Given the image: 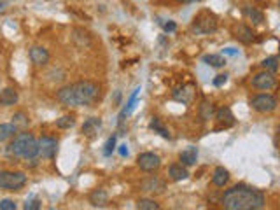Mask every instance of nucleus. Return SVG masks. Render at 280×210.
<instances>
[{"label": "nucleus", "mask_w": 280, "mask_h": 210, "mask_svg": "<svg viewBox=\"0 0 280 210\" xmlns=\"http://www.w3.org/2000/svg\"><path fill=\"white\" fill-rule=\"evenodd\" d=\"M226 83H228V75H226V74H221V75H217V77L214 79V86H215V88L224 86Z\"/></svg>", "instance_id": "nucleus-32"}, {"label": "nucleus", "mask_w": 280, "mask_h": 210, "mask_svg": "<svg viewBox=\"0 0 280 210\" xmlns=\"http://www.w3.org/2000/svg\"><path fill=\"white\" fill-rule=\"evenodd\" d=\"M4 0H0V13H2V11H4Z\"/></svg>", "instance_id": "nucleus-37"}, {"label": "nucleus", "mask_w": 280, "mask_h": 210, "mask_svg": "<svg viewBox=\"0 0 280 210\" xmlns=\"http://www.w3.org/2000/svg\"><path fill=\"white\" fill-rule=\"evenodd\" d=\"M119 154H121L122 158H124V156H128V147H126V144L119 145Z\"/></svg>", "instance_id": "nucleus-34"}, {"label": "nucleus", "mask_w": 280, "mask_h": 210, "mask_svg": "<svg viewBox=\"0 0 280 210\" xmlns=\"http://www.w3.org/2000/svg\"><path fill=\"white\" fill-rule=\"evenodd\" d=\"M215 119H217L219 126L221 128H229L235 124V116H233L231 109L229 107H223L215 112Z\"/></svg>", "instance_id": "nucleus-11"}, {"label": "nucleus", "mask_w": 280, "mask_h": 210, "mask_svg": "<svg viewBox=\"0 0 280 210\" xmlns=\"http://www.w3.org/2000/svg\"><path fill=\"white\" fill-rule=\"evenodd\" d=\"M191 30L192 34L196 35L212 34V32L217 30V18L212 13H209V11H203V13H200L194 18V21H192L191 25Z\"/></svg>", "instance_id": "nucleus-4"}, {"label": "nucleus", "mask_w": 280, "mask_h": 210, "mask_svg": "<svg viewBox=\"0 0 280 210\" xmlns=\"http://www.w3.org/2000/svg\"><path fill=\"white\" fill-rule=\"evenodd\" d=\"M179 2H182V4H191V2H196V0H179Z\"/></svg>", "instance_id": "nucleus-36"}, {"label": "nucleus", "mask_w": 280, "mask_h": 210, "mask_svg": "<svg viewBox=\"0 0 280 210\" xmlns=\"http://www.w3.org/2000/svg\"><path fill=\"white\" fill-rule=\"evenodd\" d=\"M179 159H180V163H182L184 166L194 165V163H196V159H198V149L196 147L184 149L182 153L179 154Z\"/></svg>", "instance_id": "nucleus-18"}, {"label": "nucleus", "mask_w": 280, "mask_h": 210, "mask_svg": "<svg viewBox=\"0 0 280 210\" xmlns=\"http://www.w3.org/2000/svg\"><path fill=\"white\" fill-rule=\"evenodd\" d=\"M137 209H140V210H158V209H159V205H158L154 200H149V198H140V200L137 201Z\"/></svg>", "instance_id": "nucleus-26"}, {"label": "nucleus", "mask_w": 280, "mask_h": 210, "mask_svg": "<svg viewBox=\"0 0 280 210\" xmlns=\"http://www.w3.org/2000/svg\"><path fill=\"white\" fill-rule=\"evenodd\" d=\"M18 91L13 89V88H4L2 91H0V105L2 107H11V105L18 104Z\"/></svg>", "instance_id": "nucleus-14"}, {"label": "nucleus", "mask_w": 280, "mask_h": 210, "mask_svg": "<svg viewBox=\"0 0 280 210\" xmlns=\"http://www.w3.org/2000/svg\"><path fill=\"white\" fill-rule=\"evenodd\" d=\"M114 149H116V135H112L109 140H107V144H105V147H104V156L105 158L112 156Z\"/></svg>", "instance_id": "nucleus-29"}, {"label": "nucleus", "mask_w": 280, "mask_h": 210, "mask_svg": "<svg viewBox=\"0 0 280 210\" xmlns=\"http://www.w3.org/2000/svg\"><path fill=\"white\" fill-rule=\"evenodd\" d=\"M0 210H16V203L13 200H0Z\"/></svg>", "instance_id": "nucleus-30"}, {"label": "nucleus", "mask_w": 280, "mask_h": 210, "mask_svg": "<svg viewBox=\"0 0 280 210\" xmlns=\"http://www.w3.org/2000/svg\"><path fill=\"white\" fill-rule=\"evenodd\" d=\"M100 128H102V119L100 118H89V119H86L83 124V135H86L91 139V137H95L96 133H98Z\"/></svg>", "instance_id": "nucleus-13"}, {"label": "nucleus", "mask_w": 280, "mask_h": 210, "mask_svg": "<svg viewBox=\"0 0 280 210\" xmlns=\"http://www.w3.org/2000/svg\"><path fill=\"white\" fill-rule=\"evenodd\" d=\"M40 209V201L39 200H26L25 203V210H39Z\"/></svg>", "instance_id": "nucleus-31"}, {"label": "nucleus", "mask_w": 280, "mask_h": 210, "mask_svg": "<svg viewBox=\"0 0 280 210\" xmlns=\"http://www.w3.org/2000/svg\"><path fill=\"white\" fill-rule=\"evenodd\" d=\"M223 54H231V56H235V54H238V51H236V49H233V48H228V49H224V51H223Z\"/></svg>", "instance_id": "nucleus-35"}, {"label": "nucleus", "mask_w": 280, "mask_h": 210, "mask_svg": "<svg viewBox=\"0 0 280 210\" xmlns=\"http://www.w3.org/2000/svg\"><path fill=\"white\" fill-rule=\"evenodd\" d=\"M275 84L277 77L270 70H262V72H259V74H256L252 77V86L256 89H261V91H268L271 88H275Z\"/></svg>", "instance_id": "nucleus-7"}, {"label": "nucleus", "mask_w": 280, "mask_h": 210, "mask_svg": "<svg viewBox=\"0 0 280 210\" xmlns=\"http://www.w3.org/2000/svg\"><path fill=\"white\" fill-rule=\"evenodd\" d=\"M149 128L154 131V133H158V135H161L163 139H170V133H168V130H166L165 126L161 124V121L158 118H153L151 119V122H149Z\"/></svg>", "instance_id": "nucleus-22"}, {"label": "nucleus", "mask_w": 280, "mask_h": 210, "mask_svg": "<svg viewBox=\"0 0 280 210\" xmlns=\"http://www.w3.org/2000/svg\"><path fill=\"white\" fill-rule=\"evenodd\" d=\"M228 180H229V172H228L224 166H217L214 170V175H212V182H214V186L224 188L228 184Z\"/></svg>", "instance_id": "nucleus-16"}, {"label": "nucleus", "mask_w": 280, "mask_h": 210, "mask_svg": "<svg viewBox=\"0 0 280 210\" xmlns=\"http://www.w3.org/2000/svg\"><path fill=\"white\" fill-rule=\"evenodd\" d=\"M26 184V175L23 172H0V189L19 191Z\"/></svg>", "instance_id": "nucleus-5"}, {"label": "nucleus", "mask_w": 280, "mask_h": 210, "mask_svg": "<svg viewBox=\"0 0 280 210\" xmlns=\"http://www.w3.org/2000/svg\"><path fill=\"white\" fill-rule=\"evenodd\" d=\"M264 194L250 186H235L228 189L221 198L224 209L228 210H259L264 207Z\"/></svg>", "instance_id": "nucleus-1"}, {"label": "nucleus", "mask_w": 280, "mask_h": 210, "mask_svg": "<svg viewBox=\"0 0 280 210\" xmlns=\"http://www.w3.org/2000/svg\"><path fill=\"white\" fill-rule=\"evenodd\" d=\"M28 122H30V119L26 118L25 112H16L13 116V124L16 126V130H19V128H26L28 126Z\"/></svg>", "instance_id": "nucleus-25"}, {"label": "nucleus", "mask_w": 280, "mask_h": 210, "mask_svg": "<svg viewBox=\"0 0 280 210\" xmlns=\"http://www.w3.org/2000/svg\"><path fill=\"white\" fill-rule=\"evenodd\" d=\"M142 189L149 192H163L165 184L159 179H156V177H149V179H145L144 182H142Z\"/></svg>", "instance_id": "nucleus-19"}, {"label": "nucleus", "mask_w": 280, "mask_h": 210, "mask_svg": "<svg viewBox=\"0 0 280 210\" xmlns=\"http://www.w3.org/2000/svg\"><path fill=\"white\" fill-rule=\"evenodd\" d=\"M9 154L21 159H34L39 154V147H37V140L30 135V133H19L16 139L9 145Z\"/></svg>", "instance_id": "nucleus-3"}, {"label": "nucleus", "mask_w": 280, "mask_h": 210, "mask_svg": "<svg viewBox=\"0 0 280 210\" xmlns=\"http://www.w3.org/2000/svg\"><path fill=\"white\" fill-rule=\"evenodd\" d=\"M235 37L240 42H244V44H250L254 40V32H252V28L250 26H247V25H236L235 26Z\"/></svg>", "instance_id": "nucleus-12"}, {"label": "nucleus", "mask_w": 280, "mask_h": 210, "mask_svg": "<svg viewBox=\"0 0 280 210\" xmlns=\"http://www.w3.org/2000/svg\"><path fill=\"white\" fill-rule=\"evenodd\" d=\"M250 107L261 114L273 112L277 109V98L271 95H258L250 100Z\"/></svg>", "instance_id": "nucleus-6"}, {"label": "nucleus", "mask_w": 280, "mask_h": 210, "mask_svg": "<svg viewBox=\"0 0 280 210\" xmlns=\"http://www.w3.org/2000/svg\"><path fill=\"white\" fill-rule=\"evenodd\" d=\"M98 95H100L98 84L91 81H79L58 89L56 98L67 107H83V105H91L98 98Z\"/></svg>", "instance_id": "nucleus-2"}, {"label": "nucleus", "mask_w": 280, "mask_h": 210, "mask_svg": "<svg viewBox=\"0 0 280 210\" xmlns=\"http://www.w3.org/2000/svg\"><path fill=\"white\" fill-rule=\"evenodd\" d=\"M168 175H170L174 180H186L189 177V172L182 163H174V165H170V168H168Z\"/></svg>", "instance_id": "nucleus-15"}, {"label": "nucleus", "mask_w": 280, "mask_h": 210, "mask_svg": "<svg viewBox=\"0 0 280 210\" xmlns=\"http://www.w3.org/2000/svg\"><path fill=\"white\" fill-rule=\"evenodd\" d=\"M107 201H109V196H107V192L104 189H96V191H93L89 194V203L93 207H104Z\"/></svg>", "instance_id": "nucleus-20"}, {"label": "nucleus", "mask_w": 280, "mask_h": 210, "mask_svg": "<svg viewBox=\"0 0 280 210\" xmlns=\"http://www.w3.org/2000/svg\"><path fill=\"white\" fill-rule=\"evenodd\" d=\"M163 30H165L166 34H172V32L177 30V25H175L174 21H168V23H165V25H163Z\"/></svg>", "instance_id": "nucleus-33"}, {"label": "nucleus", "mask_w": 280, "mask_h": 210, "mask_svg": "<svg viewBox=\"0 0 280 210\" xmlns=\"http://www.w3.org/2000/svg\"><path fill=\"white\" fill-rule=\"evenodd\" d=\"M37 147H39V154L46 159H52L58 151V142L52 137H40L37 140Z\"/></svg>", "instance_id": "nucleus-9"}, {"label": "nucleus", "mask_w": 280, "mask_h": 210, "mask_svg": "<svg viewBox=\"0 0 280 210\" xmlns=\"http://www.w3.org/2000/svg\"><path fill=\"white\" fill-rule=\"evenodd\" d=\"M16 126H14L13 122L11 124H0V142H5L7 139H11V137H14V133H16Z\"/></svg>", "instance_id": "nucleus-23"}, {"label": "nucleus", "mask_w": 280, "mask_h": 210, "mask_svg": "<svg viewBox=\"0 0 280 210\" xmlns=\"http://www.w3.org/2000/svg\"><path fill=\"white\" fill-rule=\"evenodd\" d=\"M30 60H32V63L37 67L48 65V61H49L48 49L42 48V46H34V48L30 49Z\"/></svg>", "instance_id": "nucleus-10"}, {"label": "nucleus", "mask_w": 280, "mask_h": 210, "mask_svg": "<svg viewBox=\"0 0 280 210\" xmlns=\"http://www.w3.org/2000/svg\"><path fill=\"white\" fill-rule=\"evenodd\" d=\"M261 67L264 70H270V72H273V74H275L277 70H279V56L264 58V60L261 61Z\"/></svg>", "instance_id": "nucleus-24"}, {"label": "nucleus", "mask_w": 280, "mask_h": 210, "mask_svg": "<svg viewBox=\"0 0 280 210\" xmlns=\"http://www.w3.org/2000/svg\"><path fill=\"white\" fill-rule=\"evenodd\" d=\"M215 114V109H214V105L209 104V102H203L200 107V116L203 119H210L212 116Z\"/></svg>", "instance_id": "nucleus-27"}, {"label": "nucleus", "mask_w": 280, "mask_h": 210, "mask_svg": "<svg viewBox=\"0 0 280 210\" xmlns=\"http://www.w3.org/2000/svg\"><path fill=\"white\" fill-rule=\"evenodd\" d=\"M75 124V119L74 116H63V118H60L56 121V126L60 128V130H67V128H72Z\"/></svg>", "instance_id": "nucleus-28"}, {"label": "nucleus", "mask_w": 280, "mask_h": 210, "mask_svg": "<svg viewBox=\"0 0 280 210\" xmlns=\"http://www.w3.org/2000/svg\"><path fill=\"white\" fill-rule=\"evenodd\" d=\"M242 13H244V16L247 18V19H250L254 25H261V23L264 21V14H262L261 11H259V9H256V7L245 5V7L242 9Z\"/></svg>", "instance_id": "nucleus-17"}, {"label": "nucleus", "mask_w": 280, "mask_h": 210, "mask_svg": "<svg viewBox=\"0 0 280 210\" xmlns=\"http://www.w3.org/2000/svg\"><path fill=\"white\" fill-rule=\"evenodd\" d=\"M137 165L142 172H154L161 166V159L154 153H142L137 158Z\"/></svg>", "instance_id": "nucleus-8"}, {"label": "nucleus", "mask_w": 280, "mask_h": 210, "mask_svg": "<svg viewBox=\"0 0 280 210\" xmlns=\"http://www.w3.org/2000/svg\"><path fill=\"white\" fill-rule=\"evenodd\" d=\"M203 63L214 67V69H221V67L226 65V58H224V54H205Z\"/></svg>", "instance_id": "nucleus-21"}]
</instances>
